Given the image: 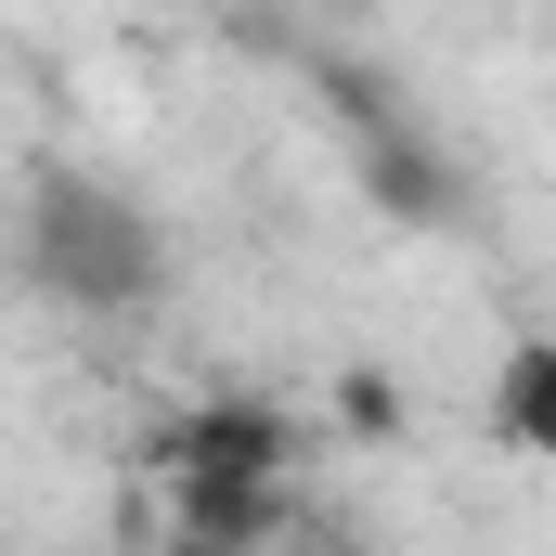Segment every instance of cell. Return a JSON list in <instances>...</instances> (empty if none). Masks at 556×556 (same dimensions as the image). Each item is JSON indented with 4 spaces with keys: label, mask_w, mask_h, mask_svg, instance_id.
I'll return each instance as SVG.
<instances>
[{
    "label": "cell",
    "mask_w": 556,
    "mask_h": 556,
    "mask_svg": "<svg viewBox=\"0 0 556 556\" xmlns=\"http://www.w3.org/2000/svg\"><path fill=\"white\" fill-rule=\"evenodd\" d=\"M492 440H505V453H544L556 440V350L544 337L505 350V376H492Z\"/></svg>",
    "instance_id": "3957f363"
},
{
    "label": "cell",
    "mask_w": 556,
    "mask_h": 556,
    "mask_svg": "<svg viewBox=\"0 0 556 556\" xmlns=\"http://www.w3.org/2000/svg\"><path fill=\"white\" fill-rule=\"evenodd\" d=\"M26 273L65 311H142L168 285V233L142 220L117 181H78V168H39L26 181Z\"/></svg>",
    "instance_id": "6da1fadb"
},
{
    "label": "cell",
    "mask_w": 556,
    "mask_h": 556,
    "mask_svg": "<svg viewBox=\"0 0 556 556\" xmlns=\"http://www.w3.org/2000/svg\"><path fill=\"white\" fill-rule=\"evenodd\" d=\"M168 556H273V544H220V531H168Z\"/></svg>",
    "instance_id": "277c9868"
},
{
    "label": "cell",
    "mask_w": 556,
    "mask_h": 556,
    "mask_svg": "<svg viewBox=\"0 0 556 556\" xmlns=\"http://www.w3.org/2000/svg\"><path fill=\"white\" fill-rule=\"evenodd\" d=\"M285 415L260 402H207V415L168 440V479H181V518L168 531H220V544H273L285 518Z\"/></svg>",
    "instance_id": "7a4b0ae2"
}]
</instances>
